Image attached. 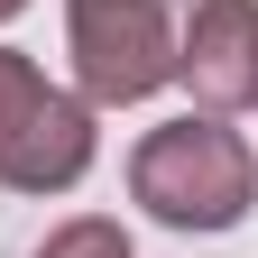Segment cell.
<instances>
[{"label":"cell","instance_id":"6","mask_svg":"<svg viewBox=\"0 0 258 258\" xmlns=\"http://www.w3.org/2000/svg\"><path fill=\"white\" fill-rule=\"evenodd\" d=\"M19 10H28V0H0V28H10V19H19Z\"/></svg>","mask_w":258,"mask_h":258},{"label":"cell","instance_id":"1","mask_svg":"<svg viewBox=\"0 0 258 258\" xmlns=\"http://www.w3.org/2000/svg\"><path fill=\"white\" fill-rule=\"evenodd\" d=\"M129 203L166 231H240L258 203V148L212 111L157 120L129 148Z\"/></svg>","mask_w":258,"mask_h":258},{"label":"cell","instance_id":"4","mask_svg":"<svg viewBox=\"0 0 258 258\" xmlns=\"http://www.w3.org/2000/svg\"><path fill=\"white\" fill-rule=\"evenodd\" d=\"M175 83L212 120L258 111V0H194V19L175 28Z\"/></svg>","mask_w":258,"mask_h":258},{"label":"cell","instance_id":"5","mask_svg":"<svg viewBox=\"0 0 258 258\" xmlns=\"http://www.w3.org/2000/svg\"><path fill=\"white\" fill-rule=\"evenodd\" d=\"M28 258H139V249H129V221H111V212H74V221H55Z\"/></svg>","mask_w":258,"mask_h":258},{"label":"cell","instance_id":"3","mask_svg":"<svg viewBox=\"0 0 258 258\" xmlns=\"http://www.w3.org/2000/svg\"><path fill=\"white\" fill-rule=\"evenodd\" d=\"M64 55L92 111H129L175 83V19L166 0H64Z\"/></svg>","mask_w":258,"mask_h":258},{"label":"cell","instance_id":"2","mask_svg":"<svg viewBox=\"0 0 258 258\" xmlns=\"http://www.w3.org/2000/svg\"><path fill=\"white\" fill-rule=\"evenodd\" d=\"M102 157L92 102L37 74V55L0 46V184L10 194H74Z\"/></svg>","mask_w":258,"mask_h":258}]
</instances>
